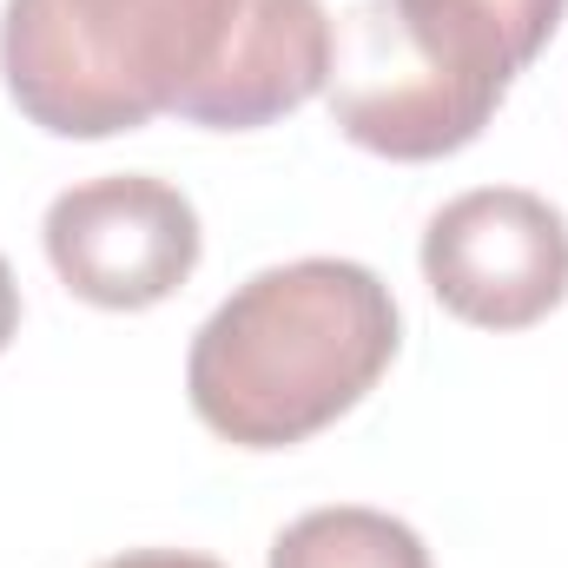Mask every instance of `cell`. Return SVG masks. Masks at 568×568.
Instances as JSON below:
<instances>
[{"label": "cell", "instance_id": "obj_6", "mask_svg": "<svg viewBox=\"0 0 568 568\" xmlns=\"http://www.w3.org/2000/svg\"><path fill=\"white\" fill-rule=\"evenodd\" d=\"M337 27L324 0H239L212 73L179 100V120L212 133H258L331 87Z\"/></svg>", "mask_w": 568, "mask_h": 568}, {"label": "cell", "instance_id": "obj_1", "mask_svg": "<svg viewBox=\"0 0 568 568\" xmlns=\"http://www.w3.org/2000/svg\"><path fill=\"white\" fill-rule=\"evenodd\" d=\"M404 317L357 258H291L245 278L192 337V417L232 449H297L390 371Z\"/></svg>", "mask_w": 568, "mask_h": 568}, {"label": "cell", "instance_id": "obj_9", "mask_svg": "<svg viewBox=\"0 0 568 568\" xmlns=\"http://www.w3.org/2000/svg\"><path fill=\"white\" fill-rule=\"evenodd\" d=\"M13 331H20V284H13L7 258H0V351L13 344Z\"/></svg>", "mask_w": 568, "mask_h": 568}, {"label": "cell", "instance_id": "obj_5", "mask_svg": "<svg viewBox=\"0 0 568 568\" xmlns=\"http://www.w3.org/2000/svg\"><path fill=\"white\" fill-rule=\"evenodd\" d=\"M47 265L93 311H152L199 272L205 232L179 185L145 172H106L67 185L47 205Z\"/></svg>", "mask_w": 568, "mask_h": 568}, {"label": "cell", "instance_id": "obj_7", "mask_svg": "<svg viewBox=\"0 0 568 568\" xmlns=\"http://www.w3.org/2000/svg\"><path fill=\"white\" fill-rule=\"evenodd\" d=\"M272 568H429L424 536L384 509L331 503L284 523L272 542Z\"/></svg>", "mask_w": 568, "mask_h": 568}, {"label": "cell", "instance_id": "obj_3", "mask_svg": "<svg viewBox=\"0 0 568 568\" xmlns=\"http://www.w3.org/2000/svg\"><path fill=\"white\" fill-rule=\"evenodd\" d=\"M239 0H7V100L53 140L140 133L212 73Z\"/></svg>", "mask_w": 568, "mask_h": 568}, {"label": "cell", "instance_id": "obj_2", "mask_svg": "<svg viewBox=\"0 0 568 568\" xmlns=\"http://www.w3.org/2000/svg\"><path fill=\"white\" fill-rule=\"evenodd\" d=\"M568 0H364L331 47V120L377 159L429 165L483 140Z\"/></svg>", "mask_w": 568, "mask_h": 568}, {"label": "cell", "instance_id": "obj_4", "mask_svg": "<svg viewBox=\"0 0 568 568\" xmlns=\"http://www.w3.org/2000/svg\"><path fill=\"white\" fill-rule=\"evenodd\" d=\"M429 297L476 331H529L568 297V219L523 185H476L424 225Z\"/></svg>", "mask_w": 568, "mask_h": 568}, {"label": "cell", "instance_id": "obj_8", "mask_svg": "<svg viewBox=\"0 0 568 568\" xmlns=\"http://www.w3.org/2000/svg\"><path fill=\"white\" fill-rule=\"evenodd\" d=\"M100 568H225V562H212L199 549H126V556H113Z\"/></svg>", "mask_w": 568, "mask_h": 568}]
</instances>
